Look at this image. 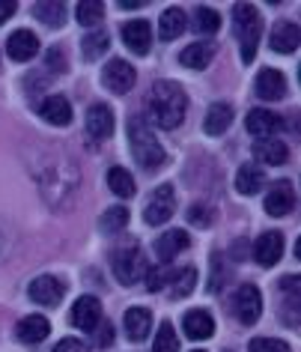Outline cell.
<instances>
[{"label": "cell", "instance_id": "20", "mask_svg": "<svg viewBox=\"0 0 301 352\" xmlns=\"http://www.w3.org/2000/svg\"><path fill=\"white\" fill-rule=\"evenodd\" d=\"M182 329H185V334H188L191 340H206V338L215 334V320H212L209 311L197 307V311H188L182 316Z\"/></svg>", "mask_w": 301, "mask_h": 352}, {"label": "cell", "instance_id": "39", "mask_svg": "<svg viewBox=\"0 0 301 352\" xmlns=\"http://www.w3.org/2000/svg\"><path fill=\"white\" fill-rule=\"evenodd\" d=\"M54 352H87V346H84L81 340H75V338H63L54 346Z\"/></svg>", "mask_w": 301, "mask_h": 352}, {"label": "cell", "instance_id": "13", "mask_svg": "<svg viewBox=\"0 0 301 352\" xmlns=\"http://www.w3.org/2000/svg\"><path fill=\"white\" fill-rule=\"evenodd\" d=\"M113 111L108 104H93L90 111H87V135L93 140H108L113 135Z\"/></svg>", "mask_w": 301, "mask_h": 352}, {"label": "cell", "instance_id": "4", "mask_svg": "<svg viewBox=\"0 0 301 352\" xmlns=\"http://www.w3.org/2000/svg\"><path fill=\"white\" fill-rule=\"evenodd\" d=\"M111 266H113V275H117L120 284H137V280H144L146 275V257L144 251L137 248V245H126V248H117L111 254Z\"/></svg>", "mask_w": 301, "mask_h": 352}, {"label": "cell", "instance_id": "6", "mask_svg": "<svg viewBox=\"0 0 301 352\" xmlns=\"http://www.w3.org/2000/svg\"><path fill=\"white\" fill-rule=\"evenodd\" d=\"M173 209H176V195H173V188L170 186H158L153 191V197H149V204L144 209V221L146 224H164V221H170V215H173Z\"/></svg>", "mask_w": 301, "mask_h": 352}, {"label": "cell", "instance_id": "1", "mask_svg": "<svg viewBox=\"0 0 301 352\" xmlns=\"http://www.w3.org/2000/svg\"><path fill=\"white\" fill-rule=\"evenodd\" d=\"M185 111H188V96L176 81H158L153 84V96H149V113H153L155 126L164 131H173L182 126Z\"/></svg>", "mask_w": 301, "mask_h": 352}, {"label": "cell", "instance_id": "25", "mask_svg": "<svg viewBox=\"0 0 301 352\" xmlns=\"http://www.w3.org/2000/svg\"><path fill=\"white\" fill-rule=\"evenodd\" d=\"M263 182H265L263 167H256V164H242L238 167V173H236V191L238 195H260Z\"/></svg>", "mask_w": 301, "mask_h": 352}, {"label": "cell", "instance_id": "7", "mask_svg": "<svg viewBox=\"0 0 301 352\" xmlns=\"http://www.w3.org/2000/svg\"><path fill=\"white\" fill-rule=\"evenodd\" d=\"M69 322L81 331H93L102 322V302L96 296H81L69 311Z\"/></svg>", "mask_w": 301, "mask_h": 352}, {"label": "cell", "instance_id": "5", "mask_svg": "<svg viewBox=\"0 0 301 352\" xmlns=\"http://www.w3.org/2000/svg\"><path fill=\"white\" fill-rule=\"evenodd\" d=\"M233 311H236V320L242 325H254L256 320H260L263 314V296L260 289H256L254 284H245L236 289V298H233Z\"/></svg>", "mask_w": 301, "mask_h": 352}, {"label": "cell", "instance_id": "27", "mask_svg": "<svg viewBox=\"0 0 301 352\" xmlns=\"http://www.w3.org/2000/svg\"><path fill=\"white\" fill-rule=\"evenodd\" d=\"M212 57H215V45L212 42H194L179 54V63L185 69H206L212 63Z\"/></svg>", "mask_w": 301, "mask_h": 352}, {"label": "cell", "instance_id": "34", "mask_svg": "<svg viewBox=\"0 0 301 352\" xmlns=\"http://www.w3.org/2000/svg\"><path fill=\"white\" fill-rule=\"evenodd\" d=\"M153 352H179V340H176V329L170 325V320L158 325V331H155V343H153Z\"/></svg>", "mask_w": 301, "mask_h": 352}, {"label": "cell", "instance_id": "31", "mask_svg": "<svg viewBox=\"0 0 301 352\" xmlns=\"http://www.w3.org/2000/svg\"><path fill=\"white\" fill-rule=\"evenodd\" d=\"M75 15H78V24H84V28H99L104 6H102V0H81Z\"/></svg>", "mask_w": 301, "mask_h": 352}, {"label": "cell", "instance_id": "19", "mask_svg": "<svg viewBox=\"0 0 301 352\" xmlns=\"http://www.w3.org/2000/svg\"><path fill=\"white\" fill-rule=\"evenodd\" d=\"M39 117L51 126H69L72 122V104H69L66 96H48L39 104Z\"/></svg>", "mask_w": 301, "mask_h": 352}, {"label": "cell", "instance_id": "15", "mask_svg": "<svg viewBox=\"0 0 301 352\" xmlns=\"http://www.w3.org/2000/svg\"><path fill=\"white\" fill-rule=\"evenodd\" d=\"M122 42L135 54H146L149 45H153V28H149V21L135 19V21L122 24Z\"/></svg>", "mask_w": 301, "mask_h": 352}, {"label": "cell", "instance_id": "30", "mask_svg": "<svg viewBox=\"0 0 301 352\" xmlns=\"http://www.w3.org/2000/svg\"><path fill=\"white\" fill-rule=\"evenodd\" d=\"M108 186L117 197H131L135 195V179H131V173L126 167H111L108 170Z\"/></svg>", "mask_w": 301, "mask_h": 352}, {"label": "cell", "instance_id": "17", "mask_svg": "<svg viewBox=\"0 0 301 352\" xmlns=\"http://www.w3.org/2000/svg\"><path fill=\"white\" fill-rule=\"evenodd\" d=\"M6 54H10L15 63H27L39 54V39L33 36L30 30H15L10 42H6Z\"/></svg>", "mask_w": 301, "mask_h": 352}, {"label": "cell", "instance_id": "29", "mask_svg": "<svg viewBox=\"0 0 301 352\" xmlns=\"http://www.w3.org/2000/svg\"><path fill=\"white\" fill-rule=\"evenodd\" d=\"M126 224H129V209H126V206H111L108 212L99 218V230H102L104 236L122 233V230H126Z\"/></svg>", "mask_w": 301, "mask_h": 352}, {"label": "cell", "instance_id": "37", "mask_svg": "<svg viewBox=\"0 0 301 352\" xmlns=\"http://www.w3.org/2000/svg\"><path fill=\"white\" fill-rule=\"evenodd\" d=\"M167 272L170 269H161V266H149L146 269V275H144V280H146V289H153V293H158L161 287H167Z\"/></svg>", "mask_w": 301, "mask_h": 352}, {"label": "cell", "instance_id": "33", "mask_svg": "<svg viewBox=\"0 0 301 352\" xmlns=\"http://www.w3.org/2000/svg\"><path fill=\"white\" fill-rule=\"evenodd\" d=\"M108 33L104 30H93V33H87L84 42H81V51H84V57L87 60H96V57H102L104 51H108Z\"/></svg>", "mask_w": 301, "mask_h": 352}, {"label": "cell", "instance_id": "3", "mask_svg": "<svg viewBox=\"0 0 301 352\" xmlns=\"http://www.w3.org/2000/svg\"><path fill=\"white\" fill-rule=\"evenodd\" d=\"M233 21H236V33H238V48H242V63H254L256 48H260V39H263L260 12H256V6H251V3H236Z\"/></svg>", "mask_w": 301, "mask_h": 352}, {"label": "cell", "instance_id": "11", "mask_svg": "<svg viewBox=\"0 0 301 352\" xmlns=\"http://www.w3.org/2000/svg\"><path fill=\"white\" fill-rule=\"evenodd\" d=\"M63 293H66L63 280H60V278H51V275H39V278L30 284V298H33L36 305H45V307L60 305Z\"/></svg>", "mask_w": 301, "mask_h": 352}, {"label": "cell", "instance_id": "35", "mask_svg": "<svg viewBox=\"0 0 301 352\" xmlns=\"http://www.w3.org/2000/svg\"><path fill=\"white\" fill-rule=\"evenodd\" d=\"M194 28H197L200 33H218V28H221V15L215 12V10H209V6H200L197 12H194Z\"/></svg>", "mask_w": 301, "mask_h": 352}, {"label": "cell", "instance_id": "16", "mask_svg": "<svg viewBox=\"0 0 301 352\" xmlns=\"http://www.w3.org/2000/svg\"><path fill=\"white\" fill-rule=\"evenodd\" d=\"M256 96L263 102H280L287 96V78H283L278 69H263L256 75Z\"/></svg>", "mask_w": 301, "mask_h": 352}, {"label": "cell", "instance_id": "18", "mask_svg": "<svg viewBox=\"0 0 301 352\" xmlns=\"http://www.w3.org/2000/svg\"><path fill=\"white\" fill-rule=\"evenodd\" d=\"M188 245H191V239H188V233L185 230H167V233H161L155 239V257L161 263H170L173 257H179Z\"/></svg>", "mask_w": 301, "mask_h": 352}, {"label": "cell", "instance_id": "23", "mask_svg": "<svg viewBox=\"0 0 301 352\" xmlns=\"http://www.w3.org/2000/svg\"><path fill=\"white\" fill-rule=\"evenodd\" d=\"M194 287H197V269L194 266H179V269L167 272V289L173 293V298L191 296Z\"/></svg>", "mask_w": 301, "mask_h": 352}, {"label": "cell", "instance_id": "38", "mask_svg": "<svg viewBox=\"0 0 301 352\" xmlns=\"http://www.w3.org/2000/svg\"><path fill=\"white\" fill-rule=\"evenodd\" d=\"M188 221H191V224H197V227H203V230H206V227L212 224V209H209V206H203V204L191 206V209H188Z\"/></svg>", "mask_w": 301, "mask_h": 352}, {"label": "cell", "instance_id": "24", "mask_svg": "<svg viewBox=\"0 0 301 352\" xmlns=\"http://www.w3.org/2000/svg\"><path fill=\"white\" fill-rule=\"evenodd\" d=\"M254 155L260 158L263 164H283L289 158V146L283 140H274V138H263L254 144Z\"/></svg>", "mask_w": 301, "mask_h": 352}, {"label": "cell", "instance_id": "26", "mask_svg": "<svg viewBox=\"0 0 301 352\" xmlns=\"http://www.w3.org/2000/svg\"><path fill=\"white\" fill-rule=\"evenodd\" d=\"M149 329H153V314L146 307H129L126 311V334L131 340H146Z\"/></svg>", "mask_w": 301, "mask_h": 352}, {"label": "cell", "instance_id": "43", "mask_svg": "<svg viewBox=\"0 0 301 352\" xmlns=\"http://www.w3.org/2000/svg\"><path fill=\"white\" fill-rule=\"evenodd\" d=\"M194 352H203V349H194Z\"/></svg>", "mask_w": 301, "mask_h": 352}, {"label": "cell", "instance_id": "10", "mask_svg": "<svg viewBox=\"0 0 301 352\" xmlns=\"http://www.w3.org/2000/svg\"><path fill=\"white\" fill-rule=\"evenodd\" d=\"M280 257H283V233L265 230L254 245V260L260 266H278Z\"/></svg>", "mask_w": 301, "mask_h": 352}, {"label": "cell", "instance_id": "28", "mask_svg": "<svg viewBox=\"0 0 301 352\" xmlns=\"http://www.w3.org/2000/svg\"><path fill=\"white\" fill-rule=\"evenodd\" d=\"M185 28H188V19H185L182 10H164L161 21H158V36H161L164 42H173V39L182 36Z\"/></svg>", "mask_w": 301, "mask_h": 352}, {"label": "cell", "instance_id": "21", "mask_svg": "<svg viewBox=\"0 0 301 352\" xmlns=\"http://www.w3.org/2000/svg\"><path fill=\"white\" fill-rule=\"evenodd\" d=\"M48 331H51V322L39 314L24 316V320L15 325V338H19L21 343H39V340L48 338Z\"/></svg>", "mask_w": 301, "mask_h": 352}, {"label": "cell", "instance_id": "9", "mask_svg": "<svg viewBox=\"0 0 301 352\" xmlns=\"http://www.w3.org/2000/svg\"><path fill=\"white\" fill-rule=\"evenodd\" d=\"M265 212L280 218V215H289L292 206H296V191H292L289 182H274V186L265 191Z\"/></svg>", "mask_w": 301, "mask_h": 352}, {"label": "cell", "instance_id": "14", "mask_svg": "<svg viewBox=\"0 0 301 352\" xmlns=\"http://www.w3.org/2000/svg\"><path fill=\"white\" fill-rule=\"evenodd\" d=\"M301 42V33H298V24L292 21H278L274 30L269 33V48L274 54H292Z\"/></svg>", "mask_w": 301, "mask_h": 352}, {"label": "cell", "instance_id": "8", "mask_svg": "<svg viewBox=\"0 0 301 352\" xmlns=\"http://www.w3.org/2000/svg\"><path fill=\"white\" fill-rule=\"evenodd\" d=\"M135 66L131 63H126V60H111L108 66H104V72H102V81H104V87H108L111 93H117V96H122V93H129L131 87H135Z\"/></svg>", "mask_w": 301, "mask_h": 352}, {"label": "cell", "instance_id": "41", "mask_svg": "<svg viewBox=\"0 0 301 352\" xmlns=\"http://www.w3.org/2000/svg\"><path fill=\"white\" fill-rule=\"evenodd\" d=\"M63 51L60 48H54V51H48V66H54V69H66V63H63Z\"/></svg>", "mask_w": 301, "mask_h": 352}, {"label": "cell", "instance_id": "12", "mask_svg": "<svg viewBox=\"0 0 301 352\" xmlns=\"http://www.w3.org/2000/svg\"><path fill=\"white\" fill-rule=\"evenodd\" d=\"M245 126H247V131H251L256 140H263V138H271L274 131H280L283 120L274 111H269V108H254L251 113H247Z\"/></svg>", "mask_w": 301, "mask_h": 352}, {"label": "cell", "instance_id": "22", "mask_svg": "<svg viewBox=\"0 0 301 352\" xmlns=\"http://www.w3.org/2000/svg\"><path fill=\"white\" fill-rule=\"evenodd\" d=\"M230 126H233V104L215 102V104H212V108L206 111V120H203V129H206V135L218 138V135H224Z\"/></svg>", "mask_w": 301, "mask_h": 352}, {"label": "cell", "instance_id": "40", "mask_svg": "<svg viewBox=\"0 0 301 352\" xmlns=\"http://www.w3.org/2000/svg\"><path fill=\"white\" fill-rule=\"evenodd\" d=\"M15 10H19V3H15V0H0V24L10 21L15 15Z\"/></svg>", "mask_w": 301, "mask_h": 352}, {"label": "cell", "instance_id": "42", "mask_svg": "<svg viewBox=\"0 0 301 352\" xmlns=\"http://www.w3.org/2000/svg\"><path fill=\"white\" fill-rule=\"evenodd\" d=\"M140 6H146L144 0H120V10H140Z\"/></svg>", "mask_w": 301, "mask_h": 352}, {"label": "cell", "instance_id": "32", "mask_svg": "<svg viewBox=\"0 0 301 352\" xmlns=\"http://www.w3.org/2000/svg\"><path fill=\"white\" fill-rule=\"evenodd\" d=\"M33 15L48 24V28H60L66 21V3H36L33 6Z\"/></svg>", "mask_w": 301, "mask_h": 352}, {"label": "cell", "instance_id": "2", "mask_svg": "<svg viewBox=\"0 0 301 352\" xmlns=\"http://www.w3.org/2000/svg\"><path fill=\"white\" fill-rule=\"evenodd\" d=\"M129 144H131V155H135V162L140 167H146V170H155V167H161L167 162L164 146L158 144L155 131L149 129V122L144 117H131L129 120Z\"/></svg>", "mask_w": 301, "mask_h": 352}, {"label": "cell", "instance_id": "36", "mask_svg": "<svg viewBox=\"0 0 301 352\" xmlns=\"http://www.w3.org/2000/svg\"><path fill=\"white\" fill-rule=\"evenodd\" d=\"M251 352H289V343L278 338H254Z\"/></svg>", "mask_w": 301, "mask_h": 352}]
</instances>
